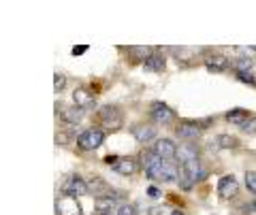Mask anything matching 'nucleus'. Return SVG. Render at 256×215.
Returning <instances> with one entry per match:
<instances>
[{
    "mask_svg": "<svg viewBox=\"0 0 256 215\" xmlns=\"http://www.w3.org/2000/svg\"><path fill=\"white\" fill-rule=\"evenodd\" d=\"M139 164L141 169H146L148 179L152 181H162V183H171L178 179L180 169H175L171 162L160 160V158L154 154L152 149H143L139 154Z\"/></svg>",
    "mask_w": 256,
    "mask_h": 215,
    "instance_id": "f257e3e1",
    "label": "nucleus"
},
{
    "mask_svg": "<svg viewBox=\"0 0 256 215\" xmlns=\"http://www.w3.org/2000/svg\"><path fill=\"white\" fill-rule=\"evenodd\" d=\"M203 177H205V169H203V164H201L198 158H196V160H188V162L180 164L178 181H180L182 190H190L194 183L203 181Z\"/></svg>",
    "mask_w": 256,
    "mask_h": 215,
    "instance_id": "f03ea898",
    "label": "nucleus"
},
{
    "mask_svg": "<svg viewBox=\"0 0 256 215\" xmlns=\"http://www.w3.org/2000/svg\"><path fill=\"white\" fill-rule=\"evenodd\" d=\"M102 162H105L107 166H111L116 173L124 175V177H128V175H134L141 169L139 160H134V158H130V156H107Z\"/></svg>",
    "mask_w": 256,
    "mask_h": 215,
    "instance_id": "7ed1b4c3",
    "label": "nucleus"
},
{
    "mask_svg": "<svg viewBox=\"0 0 256 215\" xmlns=\"http://www.w3.org/2000/svg\"><path fill=\"white\" fill-rule=\"evenodd\" d=\"M98 122L102 128L107 130H120L124 126V117H122V111L114 105H105L98 109Z\"/></svg>",
    "mask_w": 256,
    "mask_h": 215,
    "instance_id": "20e7f679",
    "label": "nucleus"
},
{
    "mask_svg": "<svg viewBox=\"0 0 256 215\" xmlns=\"http://www.w3.org/2000/svg\"><path fill=\"white\" fill-rule=\"evenodd\" d=\"M105 141V132L98 130V128H88L77 137V147L84 149V151H92V149H98Z\"/></svg>",
    "mask_w": 256,
    "mask_h": 215,
    "instance_id": "39448f33",
    "label": "nucleus"
},
{
    "mask_svg": "<svg viewBox=\"0 0 256 215\" xmlns=\"http://www.w3.org/2000/svg\"><path fill=\"white\" fill-rule=\"evenodd\" d=\"M150 115L152 119H154L156 124H162V126H169L173 124V119H175V111L166 105V102H152V107H150Z\"/></svg>",
    "mask_w": 256,
    "mask_h": 215,
    "instance_id": "423d86ee",
    "label": "nucleus"
},
{
    "mask_svg": "<svg viewBox=\"0 0 256 215\" xmlns=\"http://www.w3.org/2000/svg\"><path fill=\"white\" fill-rule=\"evenodd\" d=\"M201 134V124L194 119H180L175 126V137H180L184 141H194Z\"/></svg>",
    "mask_w": 256,
    "mask_h": 215,
    "instance_id": "0eeeda50",
    "label": "nucleus"
},
{
    "mask_svg": "<svg viewBox=\"0 0 256 215\" xmlns=\"http://www.w3.org/2000/svg\"><path fill=\"white\" fill-rule=\"evenodd\" d=\"M62 194L64 196H73V198L88 194V181L82 179L79 175H73V177H68L66 181L62 183Z\"/></svg>",
    "mask_w": 256,
    "mask_h": 215,
    "instance_id": "6e6552de",
    "label": "nucleus"
},
{
    "mask_svg": "<svg viewBox=\"0 0 256 215\" xmlns=\"http://www.w3.org/2000/svg\"><path fill=\"white\" fill-rule=\"evenodd\" d=\"M152 151H154L160 160H166V162H171L173 158H178V145H175L171 139H158L154 143V147H152Z\"/></svg>",
    "mask_w": 256,
    "mask_h": 215,
    "instance_id": "1a4fd4ad",
    "label": "nucleus"
},
{
    "mask_svg": "<svg viewBox=\"0 0 256 215\" xmlns=\"http://www.w3.org/2000/svg\"><path fill=\"white\" fill-rule=\"evenodd\" d=\"M56 211H58V215H84L77 198L73 196H60L56 203Z\"/></svg>",
    "mask_w": 256,
    "mask_h": 215,
    "instance_id": "9d476101",
    "label": "nucleus"
},
{
    "mask_svg": "<svg viewBox=\"0 0 256 215\" xmlns=\"http://www.w3.org/2000/svg\"><path fill=\"white\" fill-rule=\"evenodd\" d=\"M228 66H233V64H230V60L222 53H212L205 58V68L210 70V73H224V70H228Z\"/></svg>",
    "mask_w": 256,
    "mask_h": 215,
    "instance_id": "9b49d317",
    "label": "nucleus"
},
{
    "mask_svg": "<svg viewBox=\"0 0 256 215\" xmlns=\"http://www.w3.org/2000/svg\"><path fill=\"white\" fill-rule=\"evenodd\" d=\"M239 192V183L233 175H224L218 183V196L220 198H235Z\"/></svg>",
    "mask_w": 256,
    "mask_h": 215,
    "instance_id": "f8f14e48",
    "label": "nucleus"
},
{
    "mask_svg": "<svg viewBox=\"0 0 256 215\" xmlns=\"http://www.w3.org/2000/svg\"><path fill=\"white\" fill-rule=\"evenodd\" d=\"M130 130H132V137L137 139V143H141V145H148L150 141L156 139V128L150 124H137V126H132Z\"/></svg>",
    "mask_w": 256,
    "mask_h": 215,
    "instance_id": "ddd939ff",
    "label": "nucleus"
},
{
    "mask_svg": "<svg viewBox=\"0 0 256 215\" xmlns=\"http://www.w3.org/2000/svg\"><path fill=\"white\" fill-rule=\"evenodd\" d=\"M73 102H75V107L79 109H92L96 105V98H94V94L90 90H86V87H77V90L73 92Z\"/></svg>",
    "mask_w": 256,
    "mask_h": 215,
    "instance_id": "4468645a",
    "label": "nucleus"
},
{
    "mask_svg": "<svg viewBox=\"0 0 256 215\" xmlns=\"http://www.w3.org/2000/svg\"><path fill=\"white\" fill-rule=\"evenodd\" d=\"M58 115L62 117V122H66V124H70V126H77V124L84 119V109L58 105Z\"/></svg>",
    "mask_w": 256,
    "mask_h": 215,
    "instance_id": "2eb2a0df",
    "label": "nucleus"
},
{
    "mask_svg": "<svg viewBox=\"0 0 256 215\" xmlns=\"http://www.w3.org/2000/svg\"><path fill=\"white\" fill-rule=\"evenodd\" d=\"M128 55H130L132 58V62H143V64H146V62L152 58V55H154V49H152V47H146V45H132V47H128Z\"/></svg>",
    "mask_w": 256,
    "mask_h": 215,
    "instance_id": "dca6fc26",
    "label": "nucleus"
},
{
    "mask_svg": "<svg viewBox=\"0 0 256 215\" xmlns=\"http://www.w3.org/2000/svg\"><path fill=\"white\" fill-rule=\"evenodd\" d=\"M250 115H252L250 111H246V109H242V107H237V109H230L224 117H226V122H230V124H235V126H239V128H242L244 122H246V119L250 117Z\"/></svg>",
    "mask_w": 256,
    "mask_h": 215,
    "instance_id": "f3484780",
    "label": "nucleus"
},
{
    "mask_svg": "<svg viewBox=\"0 0 256 215\" xmlns=\"http://www.w3.org/2000/svg\"><path fill=\"white\" fill-rule=\"evenodd\" d=\"M198 158V147L196 145H192V143H188V145H180L178 149V160L184 164V162H188V160H196Z\"/></svg>",
    "mask_w": 256,
    "mask_h": 215,
    "instance_id": "a211bd4d",
    "label": "nucleus"
},
{
    "mask_svg": "<svg viewBox=\"0 0 256 215\" xmlns=\"http://www.w3.org/2000/svg\"><path fill=\"white\" fill-rule=\"evenodd\" d=\"M164 64H166V62H164V55L154 53L143 66H146V70H154V73H160V70H164Z\"/></svg>",
    "mask_w": 256,
    "mask_h": 215,
    "instance_id": "6ab92c4d",
    "label": "nucleus"
},
{
    "mask_svg": "<svg viewBox=\"0 0 256 215\" xmlns=\"http://www.w3.org/2000/svg\"><path fill=\"white\" fill-rule=\"evenodd\" d=\"M252 64H254L252 58H246V55H242V58H237L233 62V68H235V73H252Z\"/></svg>",
    "mask_w": 256,
    "mask_h": 215,
    "instance_id": "aec40b11",
    "label": "nucleus"
},
{
    "mask_svg": "<svg viewBox=\"0 0 256 215\" xmlns=\"http://www.w3.org/2000/svg\"><path fill=\"white\" fill-rule=\"evenodd\" d=\"M237 143L239 141L235 137H228V134H220V137L216 139V145H218L220 149H235Z\"/></svg>",
    "mask_w": 256,
    "mask_h": 215,
    "instance_id": "412c9836",
    "label": "nucleus"
},
{
    "mask_svg": "<svg viewBox=\"0 0 256 215\" xmlns=\"http://www.w3.org/2000/svg\"><path fill=\"white\" fill-rule=\"evenodd\" d=\"M246 188L252 194H256V171H248L246 173Z\"/></svg>",
    "mask_w": 256,
    "mask_h": 215,
    "instance_id": "4be33fe9",
    "label": "nucleus"
},
{
    "mask_svg": "<svg viewBox=\"0 0 256 215\" xmlns=\"http://www.w3.org/2000/svg\"><path fill=\"white\" fill-rule=\"evenodd\" d=\"M242 130L244 132H248V134H252V132H256V115L252 113L250 117H248L246 119V122H244V126H242Z\"/></svg>",
    "mask_w": 256,
    "mask_h": 215,
    "instance_id": "5701e85b",
    "label": "nucleus"
},
{
    "mask_svg": "<svg viewBox=\"0 0 256 215\" xmlns=\"http://www.w3.org/2000/svg\"><path fill=\"white\" fill-rule=\"evenodd\" d=\"M64 85H66V77L60 75V73H56V75H54V90H56V92H62Z\"/></svg>",
    "mask_w": 256,
    "mask_h": 215,
    "instance_id": "b1692460",
    "label": "nucleus"
},
{
    "mask_svg": "<svg viewBox=\"0 0 256 215\" xmlns=\"http://www.w3.org/2000/svg\"><path fill=\"white\" fill-rule=\"evenodd\" d=\"M237 75V79L242 83H248V85H252V87H256V79H254V75L252 73H235Z\"/></svg>",
    "mask_w": 256,
    "mask_h": 215,
    "instance_id": "393cba45",
    "label": "nucleus"
},
{
    "mask_svg": "<svg viewBox=\"0 0 256 215\" xmlns=\"http://www.w3.org/2000/svg\"><path fill=\"white\" fill-rule=\"evenodd\" d=\"M116 215H137V207H134V205H128V203H126V205L120 207Z\"/></svg>",
    "mask_w": 256,
    "mask_h": 215,
    "instance_id": "a878e982",
    "label": "nucleus"
},
{
    "mask_svg": "<svg viewBox=\"0 0 256 215\" xmlns=\"http://www.w3.org/2000/svg\"><path fill=\"white\" fill-rule=\"evenodd\" d=\"M88 51V47L86 45H79V47H73V55H82Z\"/></svg>",
    "mask_w": 256,
    "mask_h": 215,
    "instance_id": "bb28decb",
    "label": "nucleus"
},
{
    "mask_svg": "<svg viewBox=\"0 0 256 215\" xmlns=\"http://www.w3.org/2000/svg\"><path fill=\"white\" fill-rule=\"evenodd\" d=\"M239 53H256V47H237Z\"/></svg>",
    "mask_w": 256,
    "mask_h": 215,
    "instance_id": "cd10ccee",
    "label": "nucleus"
},
{
    "mask_svg": "<svg viewBox=\"0 0 256 215\" xmlns=\"http://www.w3.org/2000/svg\"><path fill=\"white\" fill-rule=\"evenodd\" d=\"M148 194H150L152 198H158V196H160V190H158V188H154V186H152V188H148Z\"/></svg>",
    "mask_w": 256,
    "mask_h": 215,
    "instance_id": "c85d7f7f",
    "label": "nucleus"
},
{
    "mask_svg": "<svg viewBox=\"0 0 256 215\" xmlns=\"http://www.w3.org/2000/svg\"><path fill=\"white\" fill-rule=\"evenodd\" d=\"M244 209H246V211H256V198H254V201L248 205V207H244Z\"/></svg>",
    "mask_w": 256,
    "mask_h": 215,
    "instance_id": "c756f323",
    "label": "nucleus"
}]
</instances>
